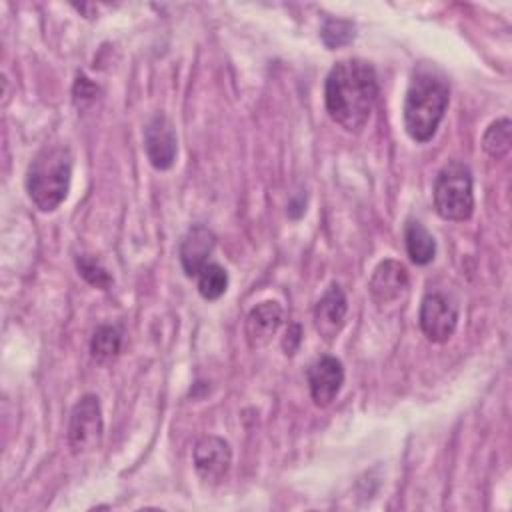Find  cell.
I'll return each mask as SVG.
<instances>
[{
    "label": "cell",
    "instance_id": "cell-1",
    "mask_svg": "<svg viewBox=\"0 0 512 512\" xmlns=\"http://www.w3.org/2000/svg\"><path fill=\"white\" fill-rule=\"evenodd\" d=\"M378 92V76L370 62L360 58L340 60L326 76V112L340 128L358 134L372 116Z\"/></svg>",
    "mask_w": 512,
    "mask_h": 512
},
{
    "label": "cell",
    "instance_id": "cell-2",
    "mask_svg": "<svg viewBox=\"0 0 512 512\" xmlns=\"http://www.w3.org/2000/svg\"><path fill=\"white\" fill-rule=\"evenodd\" d=\"M450 102V84L446 74L434 64H418L412 72L404 96V128L414 142L434 138Z\"/></svg>",
    "mask_w": 512,
    "mask_h": 512
},
{
    "label": "cell",
    "instance_id": "cell-3",
    "mask_svg": "<svg viewBox=\"0 0 512 512\" xmlns=\"http://www.w3.org/2000/svg\"><path fill=\"white\" fill-rule=\"evenodd\" d=\"M72 180V152L68 146L50 144L36 152L26 172V192L42 212L56 210L68 196Z\"/></svg>",
    "mask_w": 512,
    "mask_h": 512
},
{
    "label": "cell",
    "instance_id": "cell-4",
    "mask_svg": "<svg viewBox=\"0 0 512 512\" xmlns=\"http://www.w3.org/2000/svg\"><path fill=\"white\" fill-rule=\"evenodd\" d=\"M434 208L440 218L452 222H464L474 212L472 172L460 160L444 164L434 180Z\"/></svg>",
    "mask_w": 512,
    "mask_h": 512
},
{
    "label": "cell",
    "instance_id": "cell-5",
    "mask_svg": "<svg viewBox=\"0 0 512 512\" xmlns=\"http://www.w3.org/2000/svg\"><path fill=\"white\" fill-rule=\"evenodd\" d=\"M104 418L96 394H84L72 408L68 420V446L74 454H84L100 446Z\"/></svg>",
    "mask_w": 512,
    "mask_h": 512
},
{
    "label": "cell",
    "instance_id": "cell-6",
    "mask_svg": "<svg viewBox=\"0 0 512 512\" xmlns=\"http://www.w3.org/2000/svg\"><path fill=\"white\" fill-rule=\"evenodd\" d=\"M418 322L430 342L442 344L458 326V306L442 292H428L420 302Z\"/></svg>",
    "mask_w": 512,
    "mask_h": 512
},
{
    "label": "cell",
    "instance_id": "cell-7",
    "mask_svg": "<svg viewBox=\"0 0 512 512\" xmlns=\"http://www.w3.org/2000/svg\"><path fill=\"white\" fill-rule=\"evenodd\" d=\"M144 150L156 170L172 168L178 154V138L172 120L158 112L144 128Z\"/></svg>",
    "mask_w": 512,
    "mask_h": 512
},
{
    "label": "cell",
    "instance_id": "cell-8",
    "mask_svg": "<svg viewBox=\"0 0 512 512\" xmlns=\"http://www.w3.org/2000/svg\"><path fill=\"white\" fill-rule=\"evenodd\" d=\"M194 470L196 474L208 482L218 484L230 470L232 464V448L220 436H202L194 446Z\"/></svg>",
    "mask_w": 512,
    "mask_h": 512
},
{
    "label": "cell",
    "instance_id": "cell-9",
    "mask_svg": "<svg viewBox=\"0 0 512 512\" xmlns=\"http://www.w3.org/2000/svg\"><path fill=\"white\" fill-rule=\"evenodd\" d=\"M308 386L310 394L316 406H328L338 396L342 384H344V368L342 362L336 356H320L316 358L308 372Z\"/></svg>",
    "mask_w": 512,
    "mask_h": 512
},
{
    "label": "cell",
    "instance_id": "cell-10",
    "mask_svg": "<svg viewBox=\"0 0 512 512\" xmlns=\"http://www.w3.org/2000/svg\"><path fill=\"white\" fill-rule=\"evenodd\" d=\"M348 312L346 294L338 284H330L314 306V328L326 340L332 342L344 326Z\"/></svg>",
    "mask_w": 512,
    "mask_h": 512
},
{
    "label": "cell",
    "instance_id": "cell-11",
    "mask_svg": "<svg viewBox=\"0 0 512 512\" xmlns=\"http://www.w3.org/2000/svg\"><path fill=\"white\" fill-rule=\"evenodd\" d=\"M216 236L210 228L204 224H194L186 230V234L180 240V264L188 278H196V274L202 270L204 264H208L210 254L214 252Z\"/></svg>",
    "mask_w": 512,
    "mask_h": 512
},
{
    "label": "cell",
    "instance_id": "cell-12",
    "mask_svg": "<svg viewBox=\"0 0 512 512\" xmlns=\"http://www.w3.org/2000/svg\"><path fill=\"white\" fill-rule=\"evenodd\" d=\"M406 288L408 270L398 260H382L368 280L370 296L378 306L396 302L406 292Z\"/></svg>",
    "mask_w": 512,
    "mask_h": 512
},
{
    "label": "cell",
    "instance_id": "cell-13",
    "mask_svg": "<svg viewBox=\"0 0 512 512\" xmlns=\"http://www.w3.org/2000/svg\"><path fill=\"white\" fill-rule=\"evenodd\" d=\"M282 320H284V310L276 300H264L256 304L248 312L246 326H244L250 348L266 346L282 326Z\"/></svg>",
    "mask_w": 512,
    "mask_h": 512
},
{
    "label": "cell",
    "instance_id": "cell-14",
    "mask_svg": "<svg viewBox=\"0 0 512 512\" xmlns=\"http://www.w3.org/2000/svg\"><path fill=\"white\" fill-rule=\"evenodd\" d=\"M404 242H406V252L414 264L424 266L434 260L436 240L422 222L408 220L404 228Z\"/></svg>",
    "mask_w": 512,
    "mask_h": 512
},
{
    "label": "cell",
    "instance_id": "cell-15",
    "mask_svg": "<svg viewBox=\"0 0 512 512\" xmlns=\"http://www.w3.org/2000/svg\"><path fill=\"white\" fill-rule=\"evenodd\" d=\"M122 348V332L116 326L102 324L94 330L90 340V354L98 364L112 362Z\"/></svg>",
    "mask_w": 512,
    "mask_h": 512
},
{
    "label": "cell",
    "instance_id": "cell-16",
    "mask_svg": "<svg viewBox=\"0 0 512 512\" xmlns=\"http://www.w3.org/2000/svg\"><path fill=\"white\" fill-rule=\"evenodd\" d=\"M510 144H512V124L508 118H498L494 120L484 136H482V148L490 158H504L510 152Z\"/></svg>",
    "mask_w": 512,
    "mask_h": 512
},
{
    "label": "cell",
    "instance_id": "cell-17",
    "mask_svg": "<svg viewBox=\"0 0 512 512\" xmlns=\"http://www.w3.org/2000/svg\"><path fill=\"white\" fill-rule=\"evenodd\" d=\"M196 280L198 292L204 300H218L228 288V272L216 262L204 264L202 270L196 274Z\"/></svg>",
    "mask_w": 512,
    "mask_h": 512
},
{
    "label": "cell",
    "instance_id": "cell-18",
    "mask_svg": "<svg viewBox=\"0 0 512 512\" xmlns=\"http://www.w3.org/2000/svg\"><path fill=\"white\" fill-rule=\"evenodd\" d=\"M322 42L334 50V48H340V46H346L354 40L356 32H354V24L348 22V20H340V18H328L322 26Z\"/></svg>",
    "mask_w": 512,
    "mask_h": 512
},
{
    "label": "cell",
    "instance_id": "cell-19",
    "mask_svg": "<svg viewBox=\"0 0 512 512\" xmlns=\"http://www.w3.org/2000/svg\"><path fill=\"white\" fill-rule=\"evenodd\" d=\"M76 266H78V272L82 274V278L86 282H90L92 286L96 288H102V290H108L110 284H112V276L108 274V270L94 258V256H88V254H82L76 258Z\"/></svg>",
    "mask_w": 512,
    "mask_h": 512
},
{
    "label": "cell",
    "instance_id": "cell-20",
    "mask_svg": "<svg viewBox=\"0 0 512 512\" xmlns=\"http://www.w3.org/2000/svg\"><path fill=\"white\" fill-rule=\"evenodd\" d=\"M300 336H302L300 326H298V324H292V326L288 328V332H286L284 342H282V346H284L286 354H294V350L298 348V344H300V340H302Z\"/></svg>",
    "mask_w": 512,
    "mask_h": 512
}]
</instances>
